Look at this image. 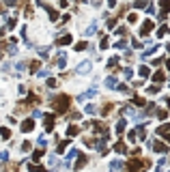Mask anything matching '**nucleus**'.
Wrapping results in <instances>:
<instances>
[{
	"label": "nucleus",
	"mask_w": 170,
	"mask_h": 172,
	"mask_svg": "<svg viewBox=\"0 0 170 172\" xmlns=\"http://www.w3.org/2000/svg\"><path fill=\"white\" fill-rule=\"evenodd\" d=\"M168 32V26H162V28H159V37H162V34H166Z\"/></svg>",
	"instance_id": "nucleus-21"
},
{
	"label": "nucleus",
	"mask_w": 170,
	"mask_h": 172,
	"mask_svg": "<svg viewBox=\"0 0 170 172\" xmlns=\"http://www.w3.org/2000/svg\"><path fill=\"white\" fill-rule=\"evenodd\" d=\"M32 127H34V125H32V121H26V123L22 125V129H24V131H30Z\"/></svg>",
	"instance_id": "nucleus-9"
},
{
	"label": "nucleus",
	"mask_w": 170,
	"mask_h": 172,
	"mask_svg": "<svg viewBox=\"0 0 170 172\" xmlns=\"http://www.w3.org/2000/svg\"><path fill=\"white\" fill-rule=\"evenodd\" d=\"M106 86H108V88H116V78H108V80H106Z\"/></svg>",
	"instance_id": "nucleus-7"
},
{
	"label": "nucleus",
	"mask_w": 170,
	"mask_h": 172,
	"mask_svg": "<svg viewBox=\"0 0 170 172\" xmlns=\"http://www.w3.org/2000/svg\"><path fill=\"white\" fill-rule=\"evenodd\" d=\"M123 129H125V121H119V123H116V131H119V133H121Z\"/></svg>",
	"instance_id": "nucleus-12"
},
{
	"label": "nucleus",
	"mask_w": 170,
	"mask_h": 172,
	"mask_svg": "<svg viewBox=\"0 0 170 172\" xmlns=\"http://www.w3.org/2000/svg\"><path fill=\"white\" fill-rule=\"evenodd\" d=\"M30 172H45L41 166H30Z\"/></svg>",
	"instance_id": "nucleus-16"
},
{
	"label": "nucleus",
	"mask_w": 170,
	"mask_h": 172,
	"mask_svg": "<svg viewBox=\"0 0 170 172\" xmlns=\"http://www.w3.org/2000/svg\"><path fill=\"white\" fill-rule=\"evenodd\" d=\"M67 133H69V135H75V133H78V127H69Z\"/></svg>",
	"instance_id": "nucleus-20"
},
{
	"label": "nucleus",
	"mask_w": 170,
	"mask_h": 172,
	"mask_svg": "<svg viewBox=\"0 0 170 172\" xmlns=\"http://www.w3.org/2000/svg\"><path fill=\"white\" fill-rule=\"evenodd\" d=\"M133 103H136V105H144V99H140V97H136V99H133Z\"/></svg>",
	"instance_id": "nucleus-18"
},
{
	"label": "nucleus",
	"mask_w": 170,
	"mask_h": 172,
	"mask_svg": "<svg viewBox=\"0 0 170 172\" xmlns=\"http://www.w3.org/2000/svg\"><path fill=\"white\" fill-rule=\"evenodd\" d=\"M147 166H149V161H140V159H133V161H129L127 170H129V172H140L142 168H147Z\"/></svg>",
	"instance_id": "nucleus-2"
},
{
	"label": "nucleus",
	"mask_w": 170,
	"mask_h": 172,
	"mask_svg": "<svg viewBox=\"0 0 170 172\" xmlns=\"http://www.w3.org/2000/svg\"><path fill=\"white\" fill-rule=\"evenodd\" d=\"M157 133H159V135H168V133H170V125H162V127L157 129Z\"/></svg>",
	"instance_id": "nucleus-5"
},
{
	"label": "nucleus",
	"mask_w": 170,
	"mask_h": 172,
	"mask_svg": "<svg viewBox=\"0 0 170 172\" xmlns=\"http://www.w3.org/2000/svg\"><path fill=\"white\" fill-rule=\"evenodd\" d=\"M54 127V116H48L45 119V129H52Z\"/></svg>",
	"instance_id": "nucleus-8"
},
{
	"label": "nucleus",
	"mask_w": 170,
	"mask_h": 172,
	"mask_svg": "<svg viewBox=\"0 0 170 172\" xmlns=\"http://www.w3.org/2000/svg\"><path fill=\"white\" fill-rule=\"evenodd\" d=\"M140 75L147 78V75H149V67H140Z\"/></svg>",
	"instance_id": "nucleus-17"
},
{
	"label": "nucleus",
	"mask_w": 170,
	"mask_h": 172,
	"mask_svg": "<svg viewBox=\"0 0 170 172\" xmlns=\"http://www.w3.org/2000/svg\"><path fill=\"white\" fill-rule=\"evenodd\" d=\"M58 43H62V45L71 43V34H65V37H60V41H58Z\"/></svg>",
	"instance_id": "nucleus-10"
},
{
	"label": "nucleus",
	"mask_w": 170,
	"mask_h": 172,
	"mask_svg": "<svg viewBox=\"0 0 170 172\" xmlns=\"http://www.w3.org/2000/svg\"><path fill=\"white\" fill-rule=\"evenodd\" d=\"M84 48H86V43H84V41H82V43H78V45H75V50H78V52H82Z\"/></svg>",
	"instance_id": "nucleus-19"
},
{
	"label": "nucleus",
	"mask_w": 170,
	"mask_h": 172,
	"mask_svg": "<svg viewBox=\"0 0 170 172\" xmlns=\"http://www.w3.org/2000/svg\"><path fill=\"white\" fill-rule=\"evenodd\" d=\"M69 101H71V99H69L67 95L56 97V99H54V110H56V112H65L67 108H69Z\"/></svg>",
	"instance_id": "nucleus-1"
},
{
	"label": "nucleus",
	"mask_w": 170,
	"mask_h": 172,
	"mask_svg": "<svg viewBox=\"0 0 170 172\" xmlns=\"http://www.w3.org/2000/svg\"><path fill=\"white\" fill-rule=\"evenodd\" d=\"M151 30H153V22H144V26H142V30H140V34H142V37H147V34L151 32Z\"/></svg>",
	"instance_id": "nucleus-3"
},
{
	"label": "nucleus",
	"mask_w": 170,
	"mask_h": 172,
	"mask_svg": "<svg viewBox=\"0 0 170 172\" xmlns=\"http://www.w3.org/2000/svg\"><path fill=\"white\" fill-rule=\"evenodd\" d=\"M116 151H119V153H125V144L123 142H116V146H114Z\"/></svg>",
	"instance_id": "nucleus-13"
},
{
	"label": "nucleus",
	"mask_w": 170,
	"mask_h": 172,
	"mask_svg": "<svg viewBox=\"0 0 170 172\" xmlns=\"http://www.w3.org/2000/svg\"><path fill=\"white\" fill-rule=\"evenodd\" d=\"M168 50H170V43H168Z\"/></svg>",
	"instance_id": "nucleus-23"
},
{
	"label": "nucleus",
	"mask_w": 170,
	"mask_h": 172,
	"mask_svg": "<svg viewBox=\"0 0 170 172\" xmlns=\"http://www.w3.org/2000/svg\"><path fill=\"white\" fill-rule=\"evenodd\" d=\"M88 67H91V62H82V65H80V73H86Z\"/></svg>",
	"instance_id": "nucleus-11"
},
{
	"label": "nucleus",
	"mask_w": 170,
	"mask_h": 172,
	"mask_svg": "<svg viewBox=\"0 0 170 172\" xmlns=\"http://www.w3.org/2000/svg\"><path fill=\"white\" fill-rule=\"evenodd\" d=\"M112 170H121L123 168V164H121V161H112V166H110Z\"/></svg>",
	"instance_id": "nucleus-14"
},
{
	"label": "nucleus",
	"mask_w": 170,
	"mask_h": 172,
	"mask_svg": "<svg viewBox=\"0 0 170 172\" xmlns=\"http://www.w3.org/2000/svg\"><path fill=\"white\" fill-rule=\"evenodd\" d=\"M153 80H155V82H164V80H166V73H164V71H157V73L153 75Z\"/></svg>",
	"instance_id": "nucleus-6"
},
{
	"label": "nucleus",
	"mask_w": 170,
	"mask_h": 172,
	"mask_svg": "<svg viewBox=\"0 0 170 172\" xmlns=\"http://www.w3.org/2000/svg\"><path fill=\"white\" fill-rule=\"evenodd\" d=\"M166 103H168V108H170V99H168V101H166Z\"/></svg>",
	"instance_id": "nucleus-22"
},
{
	"label": "nucleus",
	"mask_w": 170,
	"mask_h": 172,
	"mask_svg": "<svg viewBox=\"0 0 170 172\" xmlns=\"http://www.w3.org/2000/svg\"><path fill=\"white\" fill-rule=\"evenodd\" d=\"M84 164H86V157L82 155V157H80V159H78V166H75V168H82Z\"/></svg>",
	"instance_id": "nucleus-15"
},
{
	"label": "nucleus",
	"mask_w": 170,
	"mask_h": 172,
	"mask_svg": "<svg viewBox=\"0 0 170 172\" xmlns=\"http://www.w3.org/2000/svg\"><path fill=\"white\" fill-rule=\"evenodd\" d=\"M153 151H155V153H166L168 146H166V144H162V142H153Z\"/></svg>",
	"instance_id": "nucleus-4"
}]
</instances>
